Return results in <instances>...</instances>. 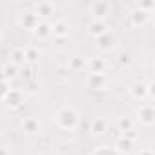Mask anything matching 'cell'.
I'll list each match as a JSON object with an SVG mask.
<instances>
[{
    "instance_id": "cell-1",
    "label": "cell",
    "mask_w": 155,
    "mask_h": 155,
    "mask_svg": "<svg viewBox=\"0 0 155 155\" xmlns=\"http://www.w3.org/2000/svg\"><path fill=\"white\" fill-rule=\"evenodd\" d=\"M57 122L60 128L64 130H71L77 126V122H79V115H77V111L73 108H64L57 113Z\"/></svg>"
},
{
    "instance_id": "cell-2",
    "label": "cell",
    "mask_w": 155,
    "mask_h": 155,
    "mask_svg": "<svg viewBox=\"0 0 155 155\" xmlns=\"http://www.w3.org/2000/svg\"><path fill=\"white\" fill-rule=\"evenodd\" d=\"M86 84H88V88H91V90H102V88H106V84H108V77H106L104 73H90V75L86 77Z\"/></svg>"
},
{
    "instance_id": "cell-3",
    "label": "cell",
    "mask_w": 155,
    "mask_h": 155,
    "mask_svg": "<svg viewBox=\"0 0 155 155\" xmlns=\"http://www.w3.org/2000/svg\"><path fill=\"white\" fill-rule=\"evenodd\" d=\"M90 9H91V15H95L97 20H101L102 17H106V15L110 13L111 4H110V2H95V4L90 6Z\"/></svg>"
},
{
    "instance_id": "cell-4",
    "label": "cell",
    "mask_w": 155,
    "mask_h": 155,
    "mask_svg": "<svg viewBox=\"0 0 155 155\" xmlns=\"http://www.w3.org/2000/svg\"><path fill=\"white\" fill-rule=\"evenodd\" d=\"M115 44H117V38H115V35H111L110 31H106L104 35H101V37L97 38V46H99L101 49H111Z\"/></svg>"
},
{
    "instance_id": "cell-5",
    "label": "cell",
    "mask_w": 155,
    "mask_h": 155,
    "mask_svg": "<svg viewBox=\"0 0 155 155\" xmlns=\"http://www.w3.org/2000/svg\"><path fill=\"white\" fill-rule=\"evenodd\" d=\"M151 88H153V84H140V82H137V84L131 86V95L135 99H144L148 93H151Z\"/></svg>"
},
{
    "instance_id": "cell-6",
    "label": "cell",
    "mask_w": 155,
    "mask_h": 155,
    "mask_svg": "<svg viewBox=\"0 0 155 155\" xmlns=\"http://www.w3.org/2000/svg\"><path fill=\"white\" fill-rule=\"evenodd\" d=\"M22 130L26 131V133H38L40 131V122H38V119H35V117H28L24 122H22Z\"/></svg>"
},
{
    "instance_id": "cell-7",
    "label": "cell",
    "mask_w": 155,
    "mask_h": 155,
    "mask_svg": "<svg viewBox=\"0 0 155 155\" xmlns=\"http://www.w3.org/2000/svg\"><path fill=\"white\" fill-rule=\"evenodd\" d=\"M139 119H140L142 124L151 126V124H153V108H151V106H142V108L139 110Z\"/></svg>"
},
{
    "instance_id": "cell-8",
    "label": "cell",
    "mask_w": 155,
    "mask_h": 155,
    "mask_svg": "<svg viewBox=\"0 0 155 155\" xmlns=\"http://www.w3.org/2000/svg\"><path fill=\"white\" fill-rule=\"evenodd\" d=\"M108 31V28H106V24L102 22V20H93L91 24H90V33L93 35V37H101V35H104Z\"/></svg>"
},
{
    "instance_id": "cell-9",
    "label": "cell",
    "mask_w": 155,
    "mask_h": 155,
    "mask_svg": "<svg viewBox=\"0 0 155 155\" xmlns=\"http://www.w3.org/2000/svg\"><path fill=\"white\" fill-rule=\"evenodd\" d=\"M35 9H37V13H35L37 17H38V15L46 17V15H53V11H55V6H53L51 2H38Z\"/></svg>"
},
{
    "instance_id": "cell-10",
    "label": "cell",
    "mask_w": 155,
    "mask_h": 155,
    "mask_svg": "<svg viewBox=\"0 0 155 155\" xmlns=\"http://www.w3.org/2000/svg\"><path fill=\"white\" fill-rule=\"evenodd\" d=\"M24 62H26V51L20 49V48L13 49V51H11V64L18 68V66H22Z\"/></svg>"
},
{
    "instance_id": "cell-11",
    "label": "cell",
    "mask_w": 155,
    "mask_h": 155,
    "mask_svg": "<svg viewBox=\"0 0 155 155\" xmlns=\"http://www.w3.org/2000/svg\"><path fill=\"white\" fill-rule=\"evenodd\" d=\"M51 35H55V37H68V24L66 22H55L53 26H51Z\"/></svg>"
},
{
    "instance_id": "cell-12",
    "label": "cell",
    "mask_w": 155,
    "mask_h": 155,
    "mask_svg": "<svg viewBox=\"0 0 155 155\" xmlns=\"http://www.w3.org/2000/svg\"><path fill=\"white\" fill-rule=\"evenodd\" d=\"M22 26H26L28 29H35L38 26V17L35 13H26L22 18Z\"/></svg>"
},
{
    "instance_id": "cell-13",
    "label": "cell",
    "mask_w": 155,
    "mask_h": 155,
    "mask_svg": "<svg viewBox=\"0 0 155 155\" xmlns=\"http://www.w3.org/2000/svg\"><path fill=\"white\" fill-rule=\"evenodd\" d=\"M104 68H106V62H104L102 58L97 57V58H91V60H90V69H91L90 73H102Z\"/></svg>"
},
{
    "instance_id": "cell-14",
    "label": "cell",
    "mask_w": 155,
    "mask_h": 155,
    "mask_svg": "<svg viewBox=\"0 0 155 155\" xmlns=\"http://www.w3.org/2000/svg\"><path fill=\"white\" fill-rule=\"evenodd\" d=\"M131 18H133V24H135V26H142V24L148 20V13H144V11H140V9H135V11L131 13Z\"/></svg>"
},
{
    "instance_id": "cell-15",
    "label": "cell",
    "mask_w": 155,
    "mask_h": 155,
    "mask_svg": "<svg viewBox=\"0 0 155 155\" xmlns=\"http://www.w3.org/2000/svg\"><path fill=\"white\" fill-rule=\"evenodd\" d=\"M35 33H37V37L46 38L48 35H51V26H49V24H42V22H38V26L35 28Z\"/></svg>"
},
{
    "instance_id": "cell-16",
    "label": "cell",
    "mask_w": 155,
    "mask_h": 155,
    "mask_svg": "<svg viewBox=\"0 0 155 155\" xmlns=\"http://www.w3.org/2000/svg\"><path fill=\"white\" fill-rule=\"evenodd\" d=\"M6 102L9 104V106H13V108H17L18 104H20V93L18 91H8V95H6Z\"/></svg>"
},
{
    "instance_id": "cell-17",
    "label": "cell",
    "mask_w": 155,
    "mask_h": 155,
    "mask_svg": "<svg viewBox=\"0 0 155 155\" xmlns=\"http://www.w3.org/2000/svg\"><path fill=\"white\" fill-rule=\"evenodd\" d=\"M91 131H93V133H104V131H106V120L101 119V117H97V119L91 122Z\"/></svg>"
},
{
    "instance_id": "cell-18",
    "label": "cell",
    "mask_w": 155,
    "mask_h": 155,
    "mask_svg": "<svg viewBox=\"0 0 155 155\" xmlns=\"http://www.w3.org/2000/svg\"><path fill=\"white\" fill-rule=\"evenodd\" d=\"M119 128H120V131H124V133H130V131H131V128H133V122H131L130 119L122 117V119L119 120Z\"/></svg>"
},
{
    "instance_id": "cell-19",
    "label": "cell",
    "mask_w": 155,
    "mask_h": 155,
    "mask_svg": "<svg viewBox=\"0 0 155 155\" xmlns=\"http://www.w3.org/2000/svg\"><path fill=\"white\" fill-rule=\"evenodd\" d=\"M130 148H131V140H130V139L122 137V139L117 140V150H119V151H130Z\"/></svg>"
},
{
    "instance_id": "cell-20",
    "label": "cell",
    "mask_w": 155,
    "mask_h": 155,
    "mask_svg": "<svg viewBox=\"0 0 155 155\" xmlns=\"http://www.w3.org/2000/svg\"><path fill=\"white\" fill-rule=\"evenodd\" d=\"M17 73H18V68L17 66H4V77L6 79H15L17 77Z\"/></svg>"
},
{
    "instance_id": "cell-21",
    "label": "cell",
    "mask_w": 155,
    "mask_h": 155,
    "mask_svg": "<svg viewBox=\"0 0 155 155\" xmlns=\"http://www.w3.org/2000/svg\"><path fill=\"white\" fill-rule=\"evenodd\" d=\"M26 60L37 62V60H38V49H35V48H31V49H26Z\"/></svg>"
},
{
    "instance_id": "cell-22",
    "label": "cell",
    "mask_w": 155,
    "mask_h": 155,
    "mask_svg": "<svg viewBox=\"0 0 155 155\" xmlns=\"http://www.w3.org/2000/svg\"><path fill=\"white\" fill-rule=\"evenodd\" d=\"M82 66H84V60H82L81 57H73V58H71V68H73V69H81Z\"/></svg>"
},
{
    "instance_id": "cell-23",
    "label": "cell",
    "mask_w": 155,
    "mask_h": 155,
    "mask_svg": "<svg viewBox=\"0 0 155 155\" xmlns=\"http://www.w3.org/2000/svg\"><path fill=\"white\" fill-rule=\"evenodd\" d=\"M8 84L4 82V81H0V101H2V99H6V95H8Z\"/></svg>"
},
{
    "instance_id": "cell-24",
    "label": "cell",
    "mask_w": 155,
    "mask_h": 155,
    "mask_svg": "<svg viewBox=\"0 0 155 155\" xmlns=\"http://www.w3.org/2000/svg\"><path fill=\"white\" fill-rule=\"evenodd\" d=\"M119 62L120 64H130V55L128 53H120L119 55Z\"/></svg>"
},
{
    "instance_id": "cell-25",
    "label": "cell",
    "mask_w": 155,
    "mask_h": 155,
    "mask_svg": "<svg viewBox=\"0 0 155 155\" xmlns=\"http://www.w3.org/2000/svg\"><path fill=\"white\" fill-rule=\"evenodd\" d=\"M0 155H8V150L4 146H0Z\"/></svg>"
},
{
    "instance_id": "cell-26",
    "label": "cell",
    "mask_w": 155,
    "mask_h": 155,
    "mask_svg": "<svg viewBox=\"0 0 155 155\" xmlns=\"http://www.w3.org/2000/svg\"><path fill=\"white\" fill-rule=\"evenodd\" d=\"M142 155H151V153H150V151H144V153H142Z\"/></svg>"
},
{
    "instance_id": "cell-27",
    "label": "cell",
    "mask_w": 155,
    "mask_h": 155,
    "mask_svg": "<svg viewBox=\"0 0 155 155\" xmlns=\"http://www.w3.org/2000/svg\"><path fill=\"white\" fill-rule=\"evenodd\" d=\"M0 38H2V35H0Z\"/></svg>"
}]
</instances>
